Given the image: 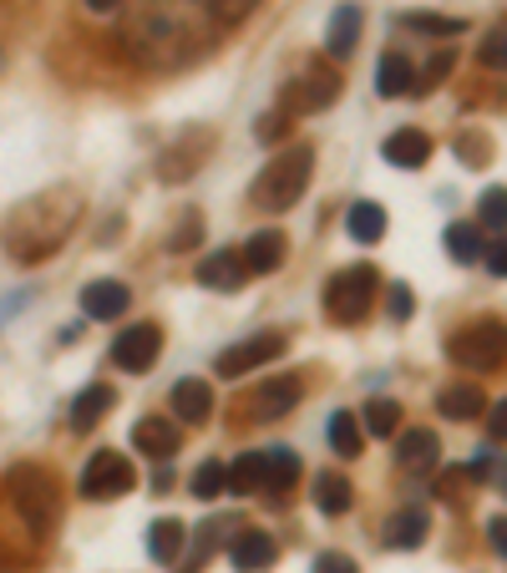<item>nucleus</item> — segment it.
Instances as JSON below:
<instances>
[{
	"instance_id": "obj_1",
	"label": "nucleus",
	"mask_w": 507,
	"mask_h": 573,
	"mask_svg": "<svg viewBox=\"0 0 507 573\" xmlns=\"http://www.w3.org/2000/svg\"><path fill=\"white\" fill-rule=\"evenodd\" d=\"M208 0H127V51L143 66H183L208 47Z\"/></svg>"
},
{
	"instance_id": "obj_2",
	"label": "nucleus",
	"mask_w": 507,
	"mask_h": 573,
	"mask_svg": "<svg viewBox=\"0 0 507 573\" xmlns=\"http://www.w3.org/2000/svg\"><path fill=\"white\" fill-rule=\"evenodd\" d=\"M310 173H314V147H290V153H279L275 163H265V173L254 178V204L265 208V214H284L304 198L310 188Z\"/></svg>"
},
{
	"instance_id": "obj_3",
	"label": "nucleus",
	"mask_w": 507,
	"mask_h": 573,
	"mask_svg": "<svg viewBox=\"0 0 507 573\" xmlns=\"http://www.w3.org/2000/svg\"><path fill=\"white\" fill-rule=\"evenodd\" d=\"M375 289H381V275H375L371 264H351V269H340V275L325 285V310H330V320L361 325L365 310H371Z\"/></svg>"
},
{
	"instance_id": "obj_4",
	"label": "nucleus",
	"mask_w": 507,
	"mask_h": 573,
	"mask_svg": "<svg viewBox=\"0 0 507 573\" xmlns=\"http://www.w3.org/2000/svg\"><path fill=\"white\" fill-rule=\"evenodd\" d=\"M452 360L467 370H493L507 356V325L503 320H472L452 335Z\"/></svg>"
},
{
	"instance_id": "obj_5",
	"label": "nucleus",
	"mask_w": 507,
	"mask_h": 573,
	"mask_svg": "<svg viewBox=\"0 0 507 573\" xmlns=\"http://www.w3.org/2000/svg\"><path fill=\"white\" fill-rule=\"evenodd\" d=\"M335 96H340V72L325 66V61H314V66H304L300 82H290L284 112H290V117H314V112H325Z\"/></svg>"
},
{
	"instance_id": "obj_6",
	"label": "nucleus",
	"mask_w": 507,
	"mask_h": 573,
	"mask_svg": "<svg viewBox=\"0 0 507 573\" xmlns=\"http://www.w3.org/2000/svg\"><path fill=\"white\" fill-rule=\"evenodd\" d=\"M133 482H137V472H133V462L122 452H97L92 462H86V472H82V498L86 502H112V498H127L133 492Z\"/></svg>"
},
{
	"instance_id": "obj_7",
	"label": "nucleus",
	"mask_w": 507,
	"mask_h": 573,
	"mask_svg": "<svg viewBox=\"0 0 507 573\" xmlns=\"http://www.w3.org/2000/svg\"><path fill=\"white\" fill-rule=\"evenodd\" d=\"M279 356H284V335L279 330L249 335V340H239V346H229L224 356H218V376H224V381H239L244 370L269 366V360H279Z\"/></svg>"
},
{
	"instance_id": "obj_8",
	"label": "nucleus",
	"mask_w": 507,
	"mask_h": 573,
	"mask_svg": "<svg viewBox=\"0 0 507 573\" xmlns=\"http://www.w3.org/2000/svg\"><path fill=\"white\" fill-rule=\"evenodd\" d=\"M157 350H163V330H157L153 320L143 325H127V330L112 340V360H117L127 376H143V370H153Z\"/></svg>"
},
{
	"instance_id": "obj_9",
	"label": "nucleus",
	"mask_w": 507,
	"mask_h": 573,
	"mask_svg": "<svg viewBox=\"0 0 507 573\" xmlns=\"http://www.w3.org/2000/svg\"><path fill=\"white\" fill-rule=\"evenodd\" d=\"M300 376H275V381H265L259 391H254V417L259 421H279V417H290L294 407H300Z\"/></svg>"
},
{
	"instance_id": "obj_10",
	"label": "nucleus",
	"mask_w": 507,
	"mask_h": 573,
	"mask_svg": "<svg viewBox=\"0 0 507 573\" xmlns=\"http://www.w3.org/2000/svg\"><path fill=\"white\" fill-rule=\"evenodd\" d=\"M127 305H133V289L122 279H92L82 289V315H92V320H122Z\"/></svg>"
},
{
	"instance_id": "obj_11",
	"label": "nucleus",
	"mask_w": 507,
	"mask_h": 573,
	"mask_svg": "<svg viewBox=\"0 0 507 573\" xmlns=\"http://www.w3.org/2000/svg\"><path fill=\"white\" fill-rule=\"evenodd\" d=\"M275 538L269 533H259V528H244V533H234L229 538V563L239 573H265L269 563H275Z\"/></svg>"
},
{
	"instance_id": "obj_12",
	"label": "nucleus",
	"mask_w": 507,
	"mask_h": 573,
	"mask_svg": "<svg viewBox=\"0 0 507 573\" xmlns=\"http://www.w3.org/2000/svg\"><path fill=\"white\" fill-rule=\"evenodd\" d=\"M381 157H386L391 167H406V173H416V167L432 163V137H426V132H416V127H401V132H391L386 143H381Z\"/></svg>"
},
{
	"instance_id": "obj_13",
	"label": "nucleus",
	"mask_w": 507,
	"mask_h": 573,
	"mask_svg": "<svg viewBox=\"0 0 507 573\" xmlns=\"http://www.w3.org/2000/svg\"><path fill=\"white\" fill-rule=\"evenodd\" d=\"M133 447L143 457H157V462H168V457H178L183 437H178V421H163V417H143L133 427Z\"/></svg>"
},
{
	"instance_id": "obj_14",
	"label": "nucleus",
	"mask_w": 507,
	"mask_h": 573,
	"mask_svg": "<svg viewBox=\"0 0 507 573\" xmlns=\"http://www.w3.org/2000/svg\"><path fill=\"white\" fill-rule=\"evenodd\" d=\"M173 417L188 421V427H204V421L214 417V386L198 381V376L178 381L173 386Z\"/></svg>"
},
{
	"instance_id": "obj_15",
	"label": "nucleus",
	"mask_w": 507,
	"mask_h": 573,
	"mask_svg": "<svg viewBox=\"0 0 507 573\" xmlns=\"http://www.w3.org/2000/svg\"><path fill=\"white\" fill-rule=\"evenodd\" d=\"M284 254H290V239H284L279 228H259V234L244 244V269H249V275H275L279 264H284Z\"/></svg>"
},
{
	"instance_id": "obj_16",
	"label": "nucleus",
	"mask_w": 507,
	"mask_h": 573,
	"mask_svg": "<svg viewBox=\"0 0 507 573\" xmlns=\"http://www.w3.org/2000/svg\"><path fill=\"white\" fill-rule=\"evenodd\" d=\"M355 41H361V6H355V0H345V6H335V11H330L325 51L335 61H345L355 51Z\"/></svg>"
},
{
	"instance_id": "obj_17",
	"label": "nucleus",
	"mask_w": 507,
	"mask_h": 573,
	"mask_svg": "<svg viewBox=\"0 0 507 573\" xmlns=\"http://www.w3.org/2000/svg\"><path fill=\"white\" fill-rule=\"evenodd\" d=\"M244 279H249V269H244V254H208V259L198 264V285L218 289V295H234V289H244Z\"/></svg>"
},
{
	"instance_id": "obj_18",
	"label": "nucleus",
	"mask_w": 507,
	"mask_h": 573,
	"mask_svg": "<svg viewBox=\"0 0 507 573\" xmlns=\"http://www.w3.org/2000/svg\"><path fill=\"white\" fill-rule=\"evenodd\" d=\"M204 147H208L204 132H188V137H183L178 147H168V153L157 157V178H163V183H183V178H188V173L198 167Z\"/></svg>"
},
{
	"instance_id": "obj_19",
	"label": "nucleus",
	"mask_w": 507,
	"mask_h": 573,
	"mask_svg": "<svg viewBox=\"0 0 507 573\" xmlns=\"http://www.w3.org/2000/svg\"><path fill=\"white\" fill-rule=\"evenodd\" d=\"M375 92H381V96L416 92V66H411L401 51H386V57H381V66H375Z\"/></svg>"
},
{
	"instance_id": "obj_20",
	"label": "nucleus",
	"mask_w": 507,
	"mask_h": 573,
	"mask_svg": "<svg viewBox=\"0 0 507 573\" xmlns=\"http://www.w3.org/2000/svg\"><path fill=\"white\" fill-rule=\"evenodd\" d=\"M436 457H442V447H436V431H426V427L406 431L396 447V462L406 467V472H426V467H436Z\"/></svg>"
},
{
	"instance_id": "obj_21",
	"label": "nucleus",
	"mask_w": 507,
	"mask_h": 573,
	"mask_svg": "<svg viewBox=\"0 0 507 573\" xmlns=\"http://www.w3.org/2000/svg\"><path fill=\"white\" fill-rule=\"evenodd\" d=\"M426 528H432V518H426L422 508H401V513L386 523V549H422Z\"/></svg>"
},
{
	"instance_id": "obj_22",
	"label": "nucleus",
	"mask_w": 507,
	"mask_h": 573,
	"mask_svg": "<svg viewBox=\"0 0 507 573\" xmlns=\"http://www.w3.org/2000/svg\"><path fill=\"white\" fill-rule=\"evenodd\" d=\"M300 478V457L284 452V447H269L265 452V498H284Z\"/></svg>"
},
{
	"instance_id": "obj_23",
	"label": "nucleus",
	"mask_w": 507,
	"mask_h": 573,
	"mask_svg": "<svg viewBox=\"0 0 507 573\" xmlns=\"http://www.w3.org/2000/svg\"><path fill=\"white\" fill-rule=\"evenodd\" d=\"M351 502H355L351 478H340V472H320V478H314V508H320L325 518L351 513Z\"/></svg>"
},
{
	"instance_id": "obj_24",
	"label": "nucleus",
	"mask_w": 507,
	"mask_h": 573,
	"mask_svg": "<svg viewBox=\"0 0 507 573\" xmlns=\"http://www.w3.org/2000/svg\"><path fill=\"white\" fill-rule=\"evenodd\" d=\"M345 228H351L355 244H381L386 239V208L361 198V204H351V214H345Z\"/></svg>"
},
{
	"instance_id": "obj_25",
	"label": "nucleus",
	"mask_w": 507,
	"mask_h": 573,
	"mask_svg": "<svg viewBox=\"0 0 507 573\" xmlns=\"http://www.w3.org/2000/svg\"><path fill=\"white\" fill-rule=\"evenodd\" d=\"M487 407V396L477 391V386H447V391L436 396V411L447 421H477Z\"/></svg>"
},
{
	"instance_id": "obj_26",
	"label": "nucleus",
	"mask_w": 507,
	"mask_h": 573,
	"mask_svg": "<svg viewBox=\"0 0 507 573\" xmlns=\"http://www.w3.org/2000/svg\"><path fill=\"white\" fill-rule=\"evenodd\" d=\"M112 401H117V396H112V386H86V391L72 401V431H92L102 417H107Z\"/></svg>"
},
{
	"instance_id": "obj_27",
	"label": "nucleus",
	"mask_w": 507,
	"mask_h": 573,
	"mask_svg": "<svg viewBox=\"0 0 507 573\" xmlns=\"http://www.w3.org/2000/svg\"><path fill=\"white\" fill-rule=\"evenodd\" d=\"M183 538H188V528H183L178 518L153 523V528H147V559H153V563H173L183 553Z\"/></svg>"
},
{
	"instance_id": "obj_28",
	"label": "nucleus",
	"mask_w": 507,
	"mask_h": 573,
	"mask_svg": "<svg viewBox=\"0 0 507 573\" xmlns=\"http://www.w3.org/2000/svg\"><path fill=\"white\" fill-rule=\"evenodd\" d=\"M229 492L239 498H254V492H265V452H249L229 467Z\"/></svg>"
},
{
	"instance_id": "obj_29",
	"label": "nucleus",
	"mask_w": 507,
	"mask_h": 573,
	"mask_svg": "<svg viewBox=\"0 0 507 573\" xmlns=\"http://www.w3.org/2000/svg\"><path fill=\"white\" fill-rule=\"evenodd\" d=\"M483 249H487V244H483V228H477V224H452L447 228V254L457 264H477V259H483Z\"/></svg>"
},
{
	"instance_id": "obj_30",
	"label": "nucleus",
	"mask_w": 507,
	"mask_h": 573,
	"mask_svg": "<svg viewBox=\"0 0 507 573\" xmlns=\"http://www.w3.org/2000/svg\"><path fill=\"white\" fill-rule=\"evenodd\" d=\"M330 447H335L340 457H361V421H355V411H335L330 417Z\"/></svg>"
},
{
	"instance_id": "obj_31",
	"label": "nucleus",
	"mask_w": 507,
	"mask_h": 573,
	"mask_svg": "<svg viewBox=\"0 0 507 573\" xmlns=\"http://www.w3.org/2000/svg\"><path fill=\"white\" fill-rule=\"evenodd\" d=\"M401 25H406V31H422V37H462V31H467L462 16H426V11L401 16Z\"/></svg>"
},
{
	"instance_id": "obj_32",
	"label": "nucleus",
	"mask_w": 507,
	"mask_h": 573,
	"mask_svg": "<svg viewBox=\"0 0 507 573\" xmlns=\"http://www.w3.org/2000/svg\"><path fill=\"white\" fill-rule=\"evenodd\" d=\"M396 427H401V407H396V401H386V396L365 401V431H371V437H396Z\"/></svg>"
},
{
	"instance_id": "obj_33",
	"label": "nucleus",
	"mask_w": 507,
	"mask_h": 573,
	"mask_svg": "<svg viewBox=\"0 0 507 573\" xmlns=\"http://www.w3.org/2000/svg\"><path fill=\"white\" fill-rule=\"evenodd\" d=\"M188 492H194L198 502L218 498V492H229V467H224V462H204L194 472V488H188Z\"/></svg>"
},
{
	"instance_id": "obj_34",
	"label": "nucleus",
	"mask_w": 507,
	"mask_h": 573,
	"mask_svg": "<svg viewBox=\"0 0 507 573\" xmlns=\"http://www.w3.org/2000/svg\"><path fill=\"white\" fill-rule=\"evenodd\" d=\"M477 61H483L487 72H507V25L487 31V41L477 47Z\"/></svg>"
},
{
	"instance_id": "obj_35",
	"label": "nucleus",
	"mask_w": 507,
	"mask_h": 573,
	"mask_svg": "<svg viewBox=\"0 0 507 573\" xmlns=\"http://www.w3.org/2000/svg\"><path fill=\"white\" fill-rule=\"evenodd\" d=\"M477 214H483L487 228H507V193L503 188H487L483 204H477Z\"/></svg>"
},
{
	"instance_id": "obj_36",
	"label": "nucleus",
	"mask_w": 507,
	"mask_h": 573,
	"mask_svg": "<svg viewBox=\"0 0 507 573\" xmlns=\"http://www.w3.org/2000/svg\"><path fill=\"white\" fill-rule=\"evenodd\" d=\"M208 6H214V21L218 25H234V21H244L259 0H208Z\"/></svg>"
},
{
	"instance_id": "obj_37",
	"label": "nucleus",
	"mask_w": 507,
	"mask_h": 573,
	"mask_svg": "<svg viewBox=\"0 0 507 573\" xmlns=\"http://www.w3.org/2000/svg\"><path fill=\"white\" fill-rule=\"evenodd\" d=\"M457 153L467 157V167H483L487 157H493V143H487V137H477V132H467V137L457 143Z\"/></svg>"
},
{
	"instance_id": "obj_38",
	"label": "nucleus",
	"mask_w": 507,
	"mask_h": 573,
	"mask_svg": "<svg viewBox=\"0 0 507 573\" xmlns=\"http://www.w3.org/2000/svg\"><path fill=\"white\" fill-rule=\"evenodd\" d=\"M447 72H452V51H436V57L426 61V72H422V82H416V92H432V86L442 82Z\"/></svg>"
},
{
	"instance_id": "obj_39",
	"label": "nucleus",
	"mask_w": 507,
	"mask_h": 573,
	"mask_svg": "<svg viewBox=\"0 0 507 573\" xmlns=\"http://www.w3.org/2000/svg\"><path fill=\"white\" fill-rule=\"evenodd\" d=\"M386 310H391V320H411V310H416V295H411L406 285H391Z\"/></svg>"
},
{
	"instance_id": "obj_40",
	"label": "nucleus",
	"mask_w": 507,
	"mask_h": 573,
	"mask_svg": "<svg viewBox=\"0 0 507 573\" xmlns=\"http://www.w3.org/2000/svg\"><path fill=\"white\" fill-rule=\"evenodd\" d=\"M198 234H204V224H198V218H194V214H188V224H183V228H178V234H173V239H168V249H173V254H183V249H194V244H198Z\"/></svg>"
},
{
	"instance_id": "obj_41",
	"label": "nucleus",
	"mask_w": 507,
	"mask_h": 573,
	"mask_svg": "<svg viewBox=\"0 0 507 573\" xmlns=\"http://www.w3.org/2000/svg\"><path fill=\"white\" fill-rule=\"evenodd\" d=\"M314 573H361V569H355V559H345V553H320Z\"/></svg>"
},
{
	"instance_id": "obj_42",
	"label": "nucleus",
	"mask_w": 507,
	"mask_h": 573,
	"mask_svg": "<svg viewBox=\"0 0 507 573\" xmlns=\"http://www.w3.org/2000/svg\"><path fill=\"white\" fill-rule=\"evenodd\" d=\"M487 431H493V442H507V401L487 407Z\"/></svg>"
},
{
	"instance_id": "obj_43",
	"label": "nucleus",
	"mask_w": 507,
	"mask_h": 573,
	"mask_svg": "<svg viewBox=\"0 0 507 573\" xmlns=\"http://www.w3.org/2000/svg\"><path fill=\"white\" fill-rule=\"evenodd\" d=\"M483 259H487V269H493V275H503V279H507V239L487 244V249H483Z\"/></svg>"
},
{
	"instance_id": "obj_44",
	"label": "nucleus",
	"mask_w": 507,
	"mask_h": 573,
	"mask_svg": "<svg viewBox=\"0 0 507 573\" xmlns=\"http://www.w3.org/2000/svg\"><path fill=\"white\" fill-rule=\"evenodd\" d=\"M284 127H290V112H269V117L259 122V137H265V143H275Z\"/></svg>"
},
{
	"instance_id": "obj_45",
	"label": "nucleus",
	"mask_w": 507,
	"mask_h": 573,
	"mask_svg": "<svg viewBox=\"0 0 507 573\" xmlns=\"http://www.w3.org/2000/svg\"><path fill=\"white\" fill-rule=\"evenodd\" d=\"M487 543L507 559V518H493V523H487Z\"/></svg>"
},
{
	"instance_id": "obj_46",
	"label": "nucleus",
	"mask_w": 507,
	"mask_h": 573,
	"mask_svg": "<svg viewBox=\"0 0 507 573\" xmlns=\"http://www.w3.org/2000/svg\"><path fill=\"white\" fill-rule=\"evenodd\" d=\"M122 6H127V0H86L92 16H112V11H122Z\"/></svg>"
},
{
	"instance_id": "obj_47",
	"label": "nucleus",
	"mask_w": 507,
	"mask_h": 573,
	"mask_svg": "<svg viewBox=\"0 0 507 573\" xmlns=\"http://www.w3.org/2000/svg\"><path fill=\"white\" fill-rule=\"evenodd\" d=\"M503 492H507V478H503Z\"/></svg>"
}]
</instances>
